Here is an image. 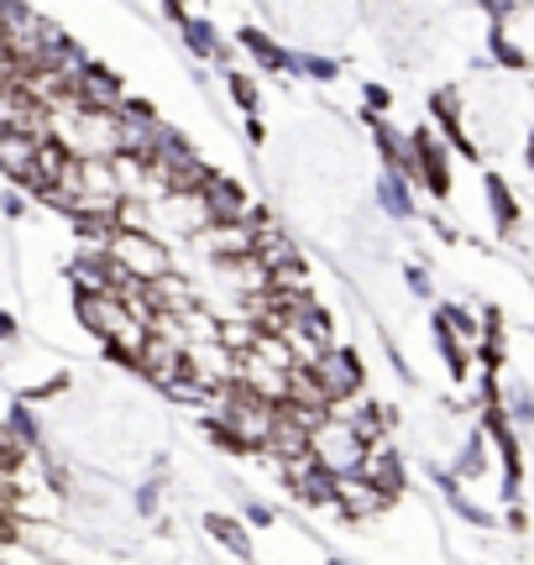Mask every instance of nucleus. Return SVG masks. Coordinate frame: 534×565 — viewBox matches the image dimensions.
<instances>
[{
	"instance_id": "nucleus-15",
	"label": "nucleus",
	"mask_w": 534,
	"mask_h": 565,
	"mask_svg": "<svg viewBox=\"0 0 534 565\" xmlns=\"http://www.w3.org/2000/svg\"><path fill=\"white\" fill-rule=\"evenodd\" d=\"M179 32H184V47H189V53H194V58H200V63H215V68H231V42L221 38V32H215V26H210L205 17H189L184 26H179Z\"/></svg>"
},
{
	"instance_id": "nucleus-32",
	"label": "nucleus",
	"mask_w": 534,
	"mask_h": 565,
	"mask_svg": "<svg viewBox=\"0 0 534 565\" xmlns=\"http://www.w3.org/2000/svg\"><path fill=\"white\" fill-rule=\"evenodd\" d=\"M0 53H6V47H0Z\"/></svg>"
},
{
	"instance_id": "nucleus-26",
	"label": "nucleus",
	"mask_w": 534,
	"mask_h": 565,
	"mask_svg": "<svg viewBox=\"0 0 534 565\" xmlns=\"http://www.w3.org/2000/svg\"><path fill=\"white\" fill-rule=\"evenodd\" d=\"M242 126H247V141H252V147H263V141H267L263 116H242Z\"/></svg>"
},
{
	"instance_id": "nucleus-1",
	"label": "nucleus",
	"mask_w": 534,
	"mask_h": 565,
	"mask_svg": "<svg viewBox=\"0 0 534 565\" xmlns=\"http://www.w3.org/2000/svg\"><path fill=\"white\" fill-rule=\"evenodd\" d=\"M309 377H314V387H320V398L330 404V414L356 404V398L367 393V362H362V351L346 345V341L325 345V351L309 362Z\"/></svg>"
},
{
	"instance_id": "nucleus-30",
	"label": "nucleus",
	"mask_w": 534,
	"mask_h": 565,
	"mask_svg": "<svg viewBox=\"0 0 534 565\" xmlns=\"http://www.w3.org/2000/svg\"><path fill=\"white\" fill-rule=\"evenodd\" d=\"M242 565H257V561H242Z\"/></svg>"
},
{
	"instance_id": "nucleus-12",
	"label": "nucleus",
	"mask_w": 534,
	"mask_h": 565,
	"mask_svg": "<svg viewBox=\"0 0 534 565\" xmlns=\"http://www.w3.org/2000/svg\"><path fill=\"white\" fill-rule=\"evenodd\" d=\"M236 47H242L263 74H288V58H293V47H284V42L273 38V32H263V26H242V32H236Z\"/></svg>"
},
{
	"instance_id": "nucleus-7",
	"label": "nucleus",
	"mask_w": 534,
	"mask_h": 565,
	"mask_svg": "<svg viewBox=\"0 0 534 565\" xmlns=\"http://www.w3.org/2000/svg\"><path fill=\"white\" fill-rule=\"evenodd\" d=\"M200 200H205L210 221H247L252 210H257V200H252V189L242 179H231V173H221V168H210L205 183L194 189Z\"/></svg>"
},
{
	"instance_id": "nucleus-5",
	"label": "nucleus",
	"mask_w": 534,
	"mask_h": 565,
	"mask_svg": "<svg viewBox=\"0 0 534 565\" xmlns=\"http://www.w3.org/2000/svg\"><path fill=\"white\" fill-rule=\"evenodd\" d=\"M356 477L367 487H377L388 503H398L404 498V487H409V466H404V450L393 440H377L367 445V456H362V466H356Z\"/></svg>"
},
{
	"instance_id": "nucleus-28",
	"label": "nucleus",
	"mask_w": 534,
	"mask_h": 565,
	"mask_svg": "<svg viewBox=\"0 0 534 565\" xmlns=\"http://www.w3.org/2000/svg\"><path fill=\"white\" fill-rule=\"evenodd\" d=\"M325 565H356V561H346V555H325Z\"/></svg>"
},
{
	"instance_id": "nucleus-24",
	"label": "nucleus",
	"mask_w": 534,
	"mask_h": 565,
	"mask_svg": "<svg viewBox=\"0 0 534 565\" xmlns=\"http://www.w3.org/2000/svg\"><path fill=\"white\" fill-rule=\"evenodd\" d=\"M21 341V320L11 309H0V345H17Z\"/></svg>"
},
{
	"instance_id": "nucleus-11",
	"label": "nucleus",
	"mask_w": 534,
	"mask_h": 565,
	"mask_svg": "<svg viewBox=\"0 0 534 565\" xmlns=\"http://www.w3.org/2000/svg\"><path fill=\"white\" fill-rule=\"evenodd\" d=\"M388 508L393 503L377 492V487H367L362 477H341V482H335V508H330V513L346 519V524H372V519H383Z\"/></svg>"
},
{
	"instance_id": "nucleus-9",
	"label": "nucleus",
	"mask_w": 534,
	"mask_h": 565,
	"mask_svg": "<svg viewBox=\"0 0 534 565\" xmlns=\"http://www.w3.org/2000/svg\"><path fill=\"white\" fill-rule=\"evenodd\" d=\"M409 158H414V183H425L435 200H451V152H446V141H435V131H414Z\"/></svg>"
},
{
	"instance_id": "nucleus-17",
	"label": "nucleus",
	"mask_w": 534,
	"mask_h": 565,
	"mask_svg": "<svg viewBox=\"0 0 534 565\" xmlns=\"http://www.w3.org/2000/svg\"><path fill=\"white\" fill-rule=\"evenodd\" d=\"M6 424H11V435H17L32 456H38L42 445H47V424H42V414H38V404H26V398H17V404L6 408Z\"/></svg>"
},
{
	"instance_id": "nucleus-19",
	"label": "nucleus",
	"mask_w": 534,
	"mask_h": 565,
	"mask_svg": "<svg viewBox=\"0 0 534 565\" xmlns=\"http://www.w3.org/2000/svg\"><path fill=\"white\" fill-rule=\"evenodd\" d=\"M488 200H493V221L503 236H514L519 231V200H514V189L498 179V173H488Z\"/></svg>"
},
{
	"instance_id": "nucleus-2",
	"label": "nucleus",
	"mask_w": 534,
	"mask_h": 565,
	"mask_svg": "<svg viewBox=\"0 0 534 565\" xmlns=\"http://www.w3.org/2000/svg\"><path fill=\"white\" fill-rule=\"evenodd\" d=\"M105 252H110V263H116L121 278H137V282H158L173 267V252H168V242L158 231H126V225H116V236L105 242Z\"/></svg>"
},
{
	"instance_id": "nucleus-4",
	"label": "nucleus",
	"mask_w": 534,
	"mask_h": 565,
	"mask_svg": "<svg viewBox=\"0 0 534 565\" xmlns=\"http://www.w3.org/2000/svg\"><path fill=\"white\" fill-rule=\"evenodd\" d=\"M63 95L79 105V110H121L126 79L121 74H110V68H100V63H84L79 74L63 84Z\"/></svg>"
},
{
	"instance_id": "nucleus-16",
	"label": "nucleus",
	"mask_w": 534,
	"mask_h": 565,
	"mask_svg": "<svg viewBox=\"0 0 534 565\" xmlns=\"http://www.w3.org/2000/svg\"><path fill=\"white\" fill-rule=\"evenodd\" d=\"M372 200H377V210H383V215H393V221H409V215H414V183L404 179V173L383 168V173H377V183H372Z\"/></svg>"
},
{
	"instance_id": "nucleus-8",
	"label": "nucleus",
	"mask_w": 534,
	"mask_h": 565,
	"mask_svg": "<svg viewBox=\"0 0 534 565\" xmlns=\"http://www.w3.org/2000/svg\"><path fill=\"white\" fill-rule=\"evenodd\" d=\"M184 345L189 341H179V335H158V330H147V341H142V351H137L131 372H137L142 383H152V387L173 383V377L184 372Z\"/></svg>"
},
{
	"instance_id": "nucleus-21",
	"label": "nucleus",
	"mask_w": 534,
	"mask_h": 565,
	"mask_svg": "<svg viewBox=\"0 0 534 565\" xmlns=\"http://www.w3.org/2000/svg\"><path fill=\"white\" fill-rule=\"evenodd\" d=\"M242 524L247 529H273L278 524V508L263 503V498H252V492H242Z\"/></svg>"
},
{
	"instance_id": "nucleus-14",
	"label": "nucleus",
	"mask_w": 534,
	"mask_h": 565,
	"mask_svg": "<svg viewBox=\"0 0 534 565\" xmlns=\"http://www.w3.org/2000/svg\"><path fill=\"white\" fill-rule=\"evenodd\" d=\"M200 529L210 534V545H221L226 555H236V561H252V529L242 524V513H215V508H210L205 519H200Z\"/></svg>"
},
{
	"instance_id": "nucleus-18",
	"label": "nucleus",
	"mask_w": 534,
	"mask_h": 565,
	"mask_svg": "<svg viewBox=\"0 0 534 565\" xmlns=\"http://www.w3.org/2000/svg\"><path fill=\"white\" fill-rule=\"evenodd\" d=\"M221 74H226L231 105H236L242 116H263V89H257V79H252V68H221Z\"/></svg>"
},
{
	"instance_id": "nucleus-20",
	"label": "nucleus",
	"mask_w": 534,
	"mask_h": 565,
	"mask_svg": "<svg viewBox=\"0 0 534 565\" xmlns=\"http://www.w3.org/2000/svg\"><path fill=\"white\" fill-rule=\"evenodd\" d=\"M26 466H32V450L11 435V424L0 419V471H6V477H21Z\"/></svg>"
},
{
	"instance_id": "nucleus-23",
	"label": "nucleus",
	"mask_w": 534,
	"mask_h": 565,
	"mask_svg": "<svg viewBox=\"0 0 534 565\" xmlns=\"http://www.w3.org/2000/svg\"><path fill=\"white\" fill-rule=\"evenodd\" d=\"M362 105H367V116H383V110L393 105V95L383 89V84H367V89H362Z\"/></svg>"
},
{
	"instance_id": "nucleus-10",
	"label": "nucleus",
	"mask_w": 534,
	"mask_h": 565,
	"mask_svg": "<svg viewBox=\"0 0 534 565\" xmlns=\"http://www.w3.org/2000/svg\"><path fill=\"white\" fill-rule=\"evenodd\" d=\"M68 282H74V294H116V288H121V273H116L105 246H79V252L68 257Z\"/></svg>"
},
{
	"instance_id": "nucleus-22",
	"label": "nucleus",
	"mask_w": 534,
	"mask_h": 565,
	"mask_svg": "<svg viewBox=\"0 0 534 565\" xmlns=\"http://www.w3.org/2000/svg\"><path fill=\"white\" fill-rule=\"evenodd\" d=\"M32 215V194L26 189H6L0 194V221H26Z\"/></svg>"
},
{
	"instance_id": "nucleus-27",
	"label": "nucleus",
	"mask_w": 534,
	"mask_h": 565,
	"mask_svg": "<svg viewBox=\"0 0 534 565\" xmlns=\"http://www.w3.org/2000/svg\"><path fill=\"white\" fill-rule=\"evenodd\" d=\"M409 288L414 294H419V299H425V294H430L435 282H430V273H425V267H409Z\"/></svg>"
},
{
	"instance_id": "nucleus-25",
	"label": "nucleus",
	"mask_w": 534,
	"mask_h": 565,
	"mask_svg": "<svg viewBox=\"0 0 534 565\" xmlns=\"http://www.w3.org/2000/svg\"><path fill=\"white\" fill-rule=\"evenodd\" d=\"M158 6H163V17L173 21V26H184V21H189V6H184V0H158Z\"/></svg>"
},
{
	"instance_id": "nucleus-31",
	"label": "nucleus",
	"mask_w": 534,
	"mask_h": 565,
	"mask_svg": "<svg viewBox=\"0 0 534 565\" xmlns=\"http://www.w3.org/2000/svg\"><path fill=\"white\" fill-rule=\"evenodd\" d=\"M0 194H6V189H0Z\"/></svg>"
},
{
	"instance_id": "nucleus-13",
	"label": "nucleus",
	"mask_w": 534,
	"mask_h": 565,
	"mask_svg": "<svg viewBox=\"0 0 534 565\" xmlns=\"http://www.w3.org/2000/svg\"><path fill=\"white\" fill-rule=\"evenodd\" d=\"M32 162H38V137L0 131V179L11 183V189H26V179H32Z\"/></svg>"
},
{
	"instance_id": "nucleus-6",
	"label": "nucleus",
	"mask_w": 534,
	"mask_h": 565,
	"mask_svg": "<svg viewBox=\"0 0 534 565\" xmlns=\"http://www.w3.org/2000/svg\"><path fill=\"white\" fill-rule=\"evenodd\" d=\"M189 242H194V257L231 263V257H247L252 246H257V231H252V221H210L205 231H194Z\"/></svg>"
},
{
	"instance_id": "nucleus-29",
	"label": "nucleus",
	"mask_w": 534,
	"mask_h": 565,
	"mask_svg": "<svg viewBox=\"0 0 534 565\" xmlns=\"http://www.w3.org/2000/svg\"><path fill=\"white\" fill-rule=\"evenodd\" d=\"M530 168H534V137H530Z\"/></svg>"
},
{
	"instance_id": "nucleus-3",
	"label": "nucleus",
	"mask_w": 534,
	"mask_h": 565,
	"mask_svg": "<svg viewBox=\"0 0 534 565\" xmlns=\"http://www.w3.org/2000/svg\"><path fill=\"white\" fill-rule=\"evenodd\" d=\"M309 456L325 466L330 477H356L367 445H362V435L346 424V414H325V419L309 429Z\"/></svg>"
}]
</instances>
